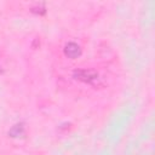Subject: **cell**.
Instances as JSON below:
<instances>
[{"label": "cell", "instance_id": "obj_1", "mask_svg": "<svg viewBox=\"0 0 155 155\" xmlns=\"http://www.w3.org/2000/svg\"><path fill=\"white\" fill-rule=\"evenodd\" d=\"M74 76L78 80H81L84 82L93 85L94 82H98V74L93 70H85V69H79L74 71Z\"/></svg>", "mask_w": 155, "mask_h": 155}, {"label": "cell", "instance_id": "obj_4", "mask_svg": "<svg viewBox=\"0 0 155 155\" xmlns=\"http://www.w3.org/2000/svg\"><path fill=\"white\" fill-rule=\"evenodd\" d=\"M31 11L36 13H45V7L42 4H40V5H36L35 7H31Z\"/></svg>", "mask_w": 155, "mask_h": 155}, {"label": "cell", "instance_id": "obj_2", "mask_svg": "<svg viewBox=\"0 0 155 155\" xmlns=\"http://www.w3.org/2000/svg\"><path fill=\"white\" fill-rule=\"evenodd\" d=\"M64 54H65L68 58L74 59V58L79 57V56L81 54V48H80V46H79L78 44H75V42H68V44L65 45V47H64Z\"/></svg>", "mask_w": 155, "mask_h": 155}, {"label": "cell", "instance_id": "obj_3", "mask_svg": "<svg viewBox=\"0 0 155 155\" xmlns=\"http://www.w3.org/2000/svg\"><path fill=\"white\" fill-rule=\"evenodd\" d=\"M10 134H11L12 137H18V136L23 134V125H22V124H17V125H15V126L11 128Z\"/></svg>", "mask_w": 155, "mask_h": 155}]
</instances>
